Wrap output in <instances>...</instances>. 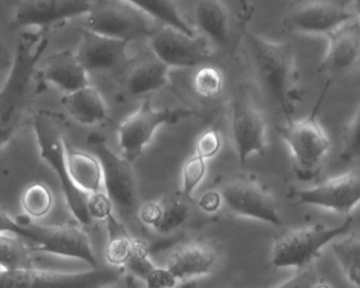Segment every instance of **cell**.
<instances>
[{
	"label": "cell",
	"instance_id": "obj_13",
	"mask_svg": "<svg viewBox=\"0 0 360 288\" xmlns=\"http://www.w3.org/2000/svg\"><path fill=\"white\" fill-rule=\"evenodd\" d=\"M292 195L299 204L349 214L360 203V170L332 176L311 188L296 189Z\"/></svg>",
	"mask_w": 360,
	"mask_h": 288
},
{
	"label": "cell",
	"instance_id": "obj_32",
	"mask_svg": "<svg viewBox=\"0 0 360 288\" xmlns=\"http://www.w3.org/2000/svg\"><path fill=\"white\" fill-rule=\"evenodd\" d=\"M125 267L131 275H136L138 279L142 280L145 283L148 275L157 267L149 258V245L146 241L134 240V248Z\"/></svg>",
	"mask_w": 360,
	"mask_h": 288
},
{
	"label": "cell",
	"instance_id": "obj_23",
	"mask_svg": "<svg viewBox=\"0 0 360 288\" xmlns=\"http://www.w3.org/2000/svg\"><path fill=\"white\" fill-rule=\"evenodd\" d=\"M67 163L73 182L88 193L101 191L104 187L103 169L101 162L92 153L72 148L66 142Z\"/></svg>",
	"mask_w": 360,
	"mask_h": 288
},
{
	"label": "cell",
	"instance_id": "obj_3",
	"mask_svg": "<svg viewBox=\"0 0 360 288\" xmlns=\"http://www.w3.org/2000/svg\"><path fill=\"white\" fill-rule=\"evenodd\" d=\"M64 127L62 117L51 111L41 110L33 119L41 157L58 176L69 209L82 226H87L92 222L88 210L89 193L79 188L71 178L67 163Z\"/></svg>",
	"mask_w": 360,
	"mask_h": 288
},
{
	"label": "cell",
	"instance_id": "obj_14",
	"mask_svg": "<svg viewBox=\"0 0 360 288\" xmlns=\"http://www.w3.org/2000/svg\"><path fill=\"white\" fill-rule=\"evenodd\" d=\"M356 18L357 13L349 11L334 0H304L288 12L285 26L292 32L328 35Z\"/></svg>",
	"mask_w": 360,
	"mask_h": 288
},
{
	"label": "cell",
	"instance_id": "obj_35",
	"mask_svg": "<svg viewBox=\"0 0 360 288\" xmlns=\"http://www.w3.org/2000/svg\"><path fill=\"white\" fill-rule=\"evenodd\" d=\"M113 208L115 205L106 192L96 191V192L89 193L88 210L92 220L106 221L113 214Z\"/></svg>",
	"mask_w": 360,
	"mask_h": 288
},
{
	"label": "cell",
	"instance_id": "obj_11",
	"mask_svg": "<svg viewBox=\"0 0 360 288\" xmlns=\"http://www.w3.org/2000/svg\"><path fill=\"white\" fill-rule=\"evenodd\" d=\"M88 30L122 41H138L153 34L148 16L128 3L94 4L87 14Z\"/></svg>",
	"mask_w": 360,
	"mask_h": 288
},
{
	"label": "cell",
	"instance_id": "obj_5",
	"mask_svg": "<svg viewBox=\"0 0 360 288\" xmlns=\"http://www.w3.org/2000/svg\"><path fill=\"white\" fill-rule=\"evenodd\" d=\"M326 89L318 98L309 117L300 121L285 122L276 127L279 136L290 148L292 157V168L298 178L313 180L330 150V142L318 122L320 105L326 96Z\"/></svg>",
	"mask_w": 360,
	"mask_h": 288
},
{
	"label": "cell",
	"instance_id": "obj_10",
	"mask_svg": "<svg viewBox=\"0 0 360 288\" xmlns=\"http://www.w3.org/2000/svg\"><path fill=\"white\" fill-rule=\"evenodd\" d=\"M231 133L240 163L266 152L267 122L245 86H240L231 100Z\"/></svg>",
	"mask_w": 360,
	"mask_h": 288
},
{
	"label": "cell",
	"instance_id": "obj_27",
	"mask_svg": "<svg viewBox=\"0 0 360 288\" xmlns=\"http://www.w3.org/2000/svg\"><path fill=\"white\" fill-rule=\"evenodd\" d=\"M106 223L109 233L105 252L107 261L115 266H125L131 254L134 240L130 237L125 227L117 220L113 214L107 218Z\"/></svg>",
	"mask_w": 360,
	"mask_h": 288
},
{
	"label": "cell",
	"instance_id": "obj_9",
	"mask_svg": "<svg viewBox=\"0 0 360 288\" xmlns=\"http://www.w3.org/2000/svg\"><path fill=\"white\" fill-rule=\"evenodd\" d=\"M195 115L189 109H161L158 110L150 100H145L140 108L127 117L119 127V144L122 155L134 163L144 152L153 134L162 125L176 124Z\"/></svg>",
	"mask_w": 360,
	"mask_h": 288
},
{
	"label": "cell",
	"instance_id": "obj_28",
	"mask_svg": "<svg viewBox=\"0 0 360 288\" xmlns=\"http://www.w3.org/2000/svg\"><path fill=\"white\" fill-rule=\"evenodd\" d=\"M188 202V197L182 192L163 199L161 202L163 208L161 220L153 229L158 233L167 235L180 228L186 222L191 212Z\"/></svg>",
	"mask_w": 360,
	"mask_h": 288
},
{
	"label": "cell",
	"instance_id": "obj_33",
	"mask_svg": "<svg viewBox=\"0 0 360 288\" xmlns=\"http://www.w3.org/2000/svg\"><path fill=\"white\" fill-rule=\"evenodd\" d=\"M206 174L205 159L199 155H193L185 162L182 169V193L191 199L200 183L204 180Z\"/></svg>",
	"mask_w": 360,
	"mask_h": 288
},
{
	"label": "cell",
	"instance_id": "obj_7",
	"mask_svg": "<svg viewBox=\"0 0 360 288\" xmlns=\"http://www.w3.org/2000/svg\"><path fill=\"white\" fill-rule=\"evenodd\" d=\"M86 143L102 165L105 192L121 218L128 220L138 208V186L131 162L117 155L100 134H89Z\"/></svg>",
	"mask_w": 360,
	"mask_h": 288
},
{
	"label": "cell",
	"instance_id": "obj_8",
	"mask_svg": "<svg viewBox=\"0 0 360 288\" xmlns=\"http://www.w3.org/2000/svg\"><path fill=\"white\" fill-rule=\"evenodd\" d=\"M223 204L229 211L244 218L282 226L279 203L271 189L255 176L233 178L221 188Z\"/></svg>",
	"mask_w": 360,
	"mask_h": 288
},
{
	"label": "cell",
	"instance_id": "obj_25",
	"mask_svg": "<svg viewBox=\"0 0 360 288\" xmlns=\"http://www.w3.org/2000/svg\"><path fill=\"white\" fill-rule=\"evenodd\" d=\"M129 5L146 14L148 18L172 27L191 37H195L193 27L186 22L181 13L176 0H124Z\"/></svg>",
	"mask_w": 360,
	"mask_h": 288
},
{
	"label": "cell",
	"instance_id": "obj_40",
	"mask_svg": "<svg viewBox=\"0 0 360 288\" xmlns=\"http://www.w3.org/2000/svg\"><path fill=\"white\" fill-rule=\"evenodd\" d=\"M199 207L207 214L218 211L223 204L222 195L219 191L210 190L204 193L199 199Z\"/></svg>",
	"mask_w": 360,
	"mask_h": 288
},
{
	"label": "cell",
	"instance_id": "obj_15",
	"mask_svg": "<svg viewBox=\"0 0 360 288\" xmlns=\"http://www.w3.org/2000/svg\"><path fill=\"white\" fill-rule=\"evenodd\" d=\"M150 47L158 60L169 68H195L208 58L204 39L164 26L151 34Z\"/></svg>",
	"mask_w": 360,
	"mask_h": 288
},
{
	"label": "cell",
	"instance_id": "obj_36",
	"mask_svg": "<svg viewBox=\"0 0 360 288\" xmlns=\"http://www.w3.org/2000/svg\"><path fill=\"white\" fill-rule=\"evenodd\" d=\"M221 145H222V140H221L220 133L214 129L207 130L198 138L195 153L203 159H212L214 155H218Z\"/></svg>",
	"mask_w": 360,
	"mask_h": 288
},
{
	"label": "cell",
	"instance_id": "obj_1",
	"mask_svg": "<svg viewBox=\"0 0 360 288\" xmlns=\"http://www.w3.org/2000/svg\"><path fill=\"white\" fill-rule=\"evenodd\" d=\"M246 44L255 75L271 104L292 119L297 100V70L295 52L290 44H276L248 33Z\"/></svg>",
	"mask_w": 360,
	"mask_h": 288
},
{
	"label": "cell",
	"instance_id": "obj_2",
	"mask_svg": "<svg viewBox=\"0 0 360 288\" xmlns=\"http://www.w3.org/2000/svg\"><path fill=\"white\" fill-rule=\"evenodd\" d=\"M49 41L43 34H24L18 39L7 81L0 93L1 142L11 136L32 100L35 68L47 50Z\"/></svg>",
	"mask_w": 360,
	"mask_h": 288
},
{
	"label": "cell",
	"instance_id": "obj_24",
	"mask_svg": "<svg viewBox=\"0 0 360 288\" xmlns=\"http://www.w3.org/2000/svg\"><path fill=\"white\" fill-rule=\"evenodd\" d=\"M169 67L161 60H149L136 65L125 81L128 94L132 96L150 93L165 87L169 81Z\"/></svg>",
	"mask_w": 360,
	"mask_h": 288
},
{
	"label": "cell",
	"instance_id": "obj_19",
	"mask_svg": "<svg viewBox=\"0 0 360 288\" xmlns=\"http://www.w3.org/2000/svg\"><path fill=\"white\" fill-rule=\"evenodd\" d=\"M218 254L207 244H183L174 248L167 258L166 268L179 282L210 275L218 265Z\"/></svg>",
	"mask_w": 360,
	"mask_h": 288
},
{
	"label": "cell",
	"instance_id": "obj_39",
	"mask_svg": "<svg viewBox=\"0 0 360 288\" xmlns=\"http://www.w3.org/2000/svg\"><path fill=\"white\" fill-rule=\"evenodd\" d=\"M162 212H163V208L161 203L147 202L139 210V216L143 223L155 228L161 220Z\"/></svg>",
	"mask_w": 360,
	"mask_h": 288
},
{
	"label": "cell",
	"instance_id": "obj_29",
	"mask_svg": "<svg viewBox=\"0 0 360 288\" xmlns=\"http://www.w3.org/2000/svg\"><path fill=\"white\" fill-rule=\"evenodd\" d=\"M0 269H16L33 267L29 256L28 246L13 233L0 231Z\"/></svg>",
	"mask_w": 360,
	"mask_h": 288
},
{
	"label": "cell",
	"instance_id": "obj_17",
	"mask_svg": "<svg viewBox=\"0 0 360 288\" xmlns=\"http://www.w3.org/2000/svg\"><path fill=\"white\" fill-rule=\"evenodd\" d=\"M77 60L89 72H108L123 66L128 60L129 41L98 34L85 29L81 31Z\"/></svg>",
	"mask_w": 360,
	"mask_h": 288
},
{
	"label": "cell",
	"instance_id": "obj_38",
	"mask_svg": "<svg viewBox=\"0 0 360 288\" xmlns=\"http://www.w3.org/2000/svg\"><path fill=\"white\" fill-rule=\"evenodd\" d=\"M145 283L147 287L168 288L176 287L180 282L166 267L165 268L155 267V270L148 275Z\"/></svg>",
	"mask_w": 360,
	"mask_h": 288
},
{
	"label": "cell",
	"instance_id": "obj_20",
	"mask_svg": "<svg viewBox=\"0 0 360 288\" xmlns=\"http://www.w3.org/2000/svg\"><path fill=\"white\" fill-rule=\"evenodd\" d=\"M43 79L66 94L89 85L88 71L77 60V54L71 51L58 52L52 55L44 69Z\"/></svg>",
	"mask_w": 360,
	"mask_h": 288
},
{
	"label": "cell",
	"instance_id": "obj_41",
	"mask_svg": "<svg viewBox=\"0 0 360 288\" xmlns=\"http://www.w3.org/2000/svg\"><path fill=\"white\" fill-rule=\"evenodd\" d=\"M356 1V10H357V16L360 20V0H355Z\"/></svg>",
	"mask_w": 360,
	"mask_h": 288
},
{
	"label": "cell",
	"instance_id": "obj_37",
	"mask_svg": "<svg viewBox=\"0 0 360 288\" xmlns=\"http://www.w3.org/2000/svg\"><path fill=\"white\" fill-rule=\"evenodd\" d=\"M330 285L322 282L311 266L301 269L300 273L290 279L282 282L278 287H330Z\"/></svg>",
	"mask_w": 360,
	"mask_h": 288
},
{
	"label": "cell",
	"instance_id": "obj_26",
	"mask_svg": "<svg viewBox=\"0 0 360 288\" xmlns=\"http://www.w3.org/2000/svg\"><path fill=\"white\" fill-rule=\"evenodd\" d=\"M333 256L349 284L360 287V235H345L330 243Z\"/></svg>",
	"mask_w": 360,
	"mask_h": 288
},
{
	"label": "cell",
	"instance_id": "obj_34",
	"mask_svg": "<svg viewBox=\"0 0 360 288\" xmlns=\"http://www.w3.org/2000/svg\"><path fill=\"white\" fill-rule=\"evenodd\" d=\"M339 159L352 162L360 159V108L343 132Z\"/></svg>",
	"mask_w": 360,
	"mask_h": 288
},
{
	"label": "cell",
	"instance_id": "obj_21",
	"mask_svg": "<svg viewBox=\"0 0 360 288\" xmlns=\"http://www.w3.org/2000/svg\"><path fill=\"white\" fill-rule=\"evenodd\" d=\"M193 18L195 26L204 37L216 45H227L231 35V20L222 0H198Z\"/></svg>",
	"mask_w": 360,
	"mask_h": 288
},
{
	"label": "cell",
	"instance_id": "obj_22",
	"mask_svg": "<svg viewBox=\"0 0 360 288\" xmlns=\"http://www.w3.org/2000/svg\"><path fill=\"white\" fill-rule=\"evenodd\" d=\"M62 104L71 117L83 125L111 122L102 96L92 86L88 85L72 93L65 94Z\"/></svg>",
	"mask_w": 360,
	"mask_h": 288
},
{
	"label": "cell",
	"instance_id": "obj_18",
	"mask_svg": "<svg viewBox=\"0 0 360 288\" xmlns=\"http://www.w3.org/2000/svg\"><path fill=\"white\" fill-rule=\"evenodd\" d=\"M328 49L320 71L340 73L354 68L360 62V20L341 25L328 35Z\"/></svg>",
	"mask_w": 360,
	"mask_h": 288
},
{
	"label": "cell",
	"instance_id": "obj_6",
	"mask_svg": "<svg viewBox=\"0 0 360 288\" xmlns=\"http://www.w3.org/2000/svg\"><path fill=\"white\" fill-rule=\"evenodd\" d=\"M354 218L349 216L337 226L316 224L282 233L274 242L271 265L276 268L303 269L311 266L328 244L351 230Z\"/></svg>",
	"mask_w": 360,
	"mask_h": 288
},
{
	"label": "cell",
	"instance_id": "obj_12",
	"mask_svg": "<svg viewBox=\"0 0 360 288\" xmlns=\"http://www.w3.org/2000/svg\"><path fill=\"white\" fill-rule=\"evenodd\" d=\"M117 277L113 271L94 268L84 273L43 270L27 268L0 269V286L10 288L92 287Z\"/></svg>",
	"mask_w": 360,
	"mask_h": 288
},
{
	"label": "cell",
	"instance_id": "obj_31",
	"mask_svg": "<svg viewBox=\"0 0 360 288\" xmlns=\"http://www.w3.org/2000/svg\"><path fill=\"white\" fill-rule=\"evenodd\" d=\"M193 87L198 96L204 98H214L222 93L224 79L216 67L203 66L195 72Z\"/></svg>",
	"mask_w": 360,
	"mask_h": 288
},
{
	"label": "cell",
	"instance_id": "obj_16",
	"mask_svg": "<svg viewBox=\"0 0 360 288\" xmlns=\"http://www.w3.org/2000/svg\"><path fill=\"white\" fill-rule=\"evenodd\" d=\"M94 0H20L12 18L13 29L46 27L77 16L87 15Z\"/></svg>",
	"mask_w": 360,
	"mask_h": 288
},
{
	"label": "cell",
	"instance_id": "obj_30",
	"mask_svg": "<svg viewBox=\"0 0 360 288\" xmlns=\"http://www.w3.org/2000/svg\"><path fill=\"white\" fill-rule=\"evenodd\" d=\"M22 206L31 218H43L53 206V195L46 185L34 183L22 195Z\"/></svg>",
	"mask_w": 360,
	"mask_h": 288
},
{
	"label": "cell",
	"instance_id": "obj_4",
	"mask_svg": "<svg viewBox=\"0 0 360 288\" xmlns=\"http://www.w3.org/2000/svg\"><path fill=\"white\" fill-rule=\"evenodd\" d=\"M1 231L13 233L29 242L31 252H46L66 258H77L88 263L92 268H100L87 233L75 224L43 226L12 218L1 212Z\"/></svg>",
	"mask_w": 360,
	"mask_h": 288
}]
</instances>
